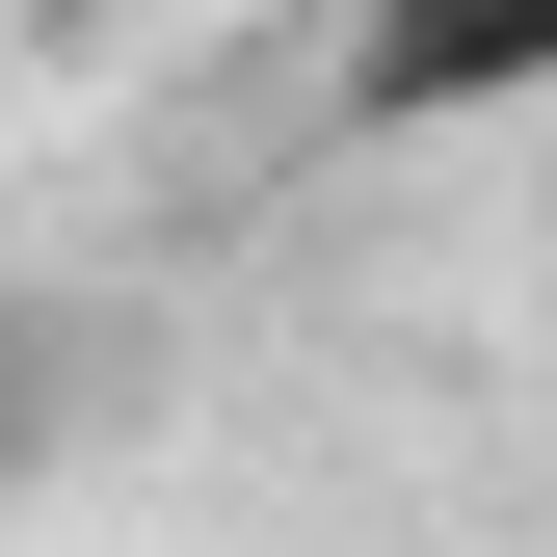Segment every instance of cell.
Returning <instances> with one entry per match:
<instances>
[{"instance_id": "1", "label": "cell", "mask_w": 557, "mask_h": 557, "mask_svg": "<svg viewBox=\"0 0 557 557\" xmlns=\"http://www.w3.org/2000/svg\"><path fill=\"white\" fill-rule=\"evenodd\" d=\"M557 81V0H372L345 27V133H451V107H531Z\"/></svg>"}, {"instance_id": "2", "label": "cell", "mask_w": 557, "mask_h": 557, "mask_svg": "<svg viewBox=\"0 0 557 557\" xmlns=\"http://www.w3.org/2000/svg\"><path fill=\"white\" fill-rule=\"evenodd\" d=\"M0 398H27V345H0Z\"/></svg>"}]
</instances>
